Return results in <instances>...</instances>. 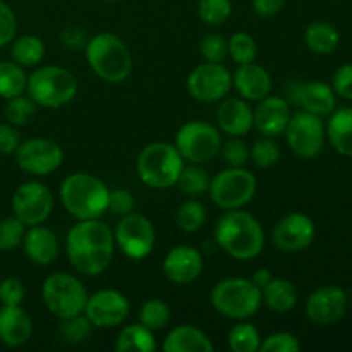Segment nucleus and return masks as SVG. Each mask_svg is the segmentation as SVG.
<instances>
[{
  "label": "nucleus",
  "mask_w": 352,
  "mask_h": 352,
  "mask_svg": "<svg viewBox=\"0 0 352 352\" xmlns=\"http://www.w3.org/2000/svg\"><path fill=\"white\" fill-rule=\"evenodd\" d=\"M69 263L86 277H96L109 268L116 251L113 230L100 219L79 220L65 241Z\"/></svg>",
  "instance_id": "1"
},
{
  "label": "nucleus",
  "mask_w": 352,
  "mask_h": 352,
  "mask_svg": "<svg viewBox=\"0 0 352 352\" xmlns=\"http://www.w3.org/2000/svg\"><path fill=\"white\" fill-rule=\"evenodd\" d=\"M217 244L230 258L241 261L254 260L265 246L261 223L244 210H229L217 222L213 230Z\"/></svg>",
  "instance_id": "2"
},
{
  "label": "nucleus",
  "mask_w": 352,
  "mask_h": 352,
  "mask_svg": "<svg viewBox=\"0 0 352 352\" xmlns=\"http://www.w3.org/2000/svg\"><path fill=\"white\" fill-rule=\"evenodd\" d=\"M85 54L91 71L107 82L119 85L133 72V55L129 47L116 33L102 31L88 38Z\"/></svg>",
  "instance_id": "3"
},
{
  "label": "nucleus",
  "mask_w": 352,
  "mask_h": 352,
  "mask_svg": "<svg viewBox=\"0 0 352 352\" xmlns=\"http://www.w3.org/2000/svg\"><path fill=\"white\" fill-rule=\"evenodd\" d=\"M110 189L102 179L88 172H74L62 181V206L78 220L102 219L109 208Z\"/></svg>",
  "instance_id": "4"
},
{
  "label": "nucleus",
  "mask_w": 352,
  "mask_h": 352,
  "mask_svg": "<svg viewBox=\"0 0 352 352\" xmlns=\"http://www.w3.org/2000/svg\"><path fill=\"white\" fill-rule=\"evenodd\" d=\"M184 167V158L175 144L155 141L141 150L136 162V172L141 182L151 189H168L175 186Z\"/></svg>",
  "instance_id": "5"
},
{
  "label": "nucleus",
  "mask_w": 352,
  "mask_h": 352,
  "mask_svg": "<svg viewBox=\"0 0 352 352\" xmlns=\"http://www.w3.org/2000/svg\"><path fill=\"white\" fill-rule=\"evenodd\" d=\"M210 301L219 315L241 322L256 315L263 296L261 289L251 278L229 277L212 289Z\"/></svg>",
  "instance_id": "6"
},
{
  "label": "nucleus",
  "mask_w": 352,
  "mask_h": 352,
  "mask_svg": "<svg viewBox=\"0 0 352 352\" xmlns=\"http://www.w3.org/2000/svg\"><path fill=\"white\" fill-rule=\"evenodd\" d=\"M26 91L38 107L60 109L76 98L78 79L60 65H43L28 76Z\"/></svg>",
  "instance_id": "7"
},
{
  "label": "nucleus",
  "mask_w": 352,
  "mask_h": 352,
  "mask_svg": "<svg viewBox=\"0 0 352 352\" xmlns=\"http://www.w3.org/2000/svg\"><path fill=\"white\" fill-rule=\"evenodd\" d=\"M88 291L79 278L71 274H52L45 278L41 287V298L48 311L58 320L85 313Z\"/></svg>",
  "instance_id": "8"
},
{
  "label": "nucleus",
  "mask_w": 352,
  "mask_h": 352,
  "mask_svg": "<svg viewBox=\"0 0 352 352\" xmlns=\"http://www.w3.org/2000/svg\"><path fill=\"white\" fill-rule=\"evenodd\" d=\"M256 177L244 167H229L210 181V198L222 210H239L256 195Z\"/></svg>",
  "instance_id": "9"
},
{
  "label": "nucleus",
  "mask_w": 352,
  "mask_h": 352,
  "mask_svg": "<svg viewBox=\"0 0 352 352\" xmlns=\"http://www.w3.org/2000/svg\"><path fill=\"white\" fill-rule=\"evenodd\" d=\"M175 148L189 164H208L222 148V136L215 126L203 120L186 122L175 134Z\"/></svg>",
  "instance_id": "10"
},
{
  "label": "nucleus",
  "mask_w": 352,
  "mask_h": 352,
  "mask_svg": "<svg viewBox=\"0 0 352 352\" xmlns=\"http://www.w3.org/2000/svg\"><path fill=\"white\" fill-rule=\"evenodd\" d=\"M284 133L292 153L305 160L318 157L325 146L327 131L322 117L306 110L291 116Z\"/></svg>",
  "instance_id": "11"
},
{
  "label": "nucleus",
  "mask_w": 352,
  "mask_h": 352,
  "mask_svg": "<svg viewBox=\"0 0 352 352\" xmlns=\"http://www.w3.org/2000/svg\"><path fill=\"white\" fill-rule=\"evenodd\" d=\"M155 227L151 220L141 213H127L120 217L116 230H113V239L116 246L131 260H143L153 251L155 246Z\"/></svg>",
  "instance_id": "12"
},
{
  "label": "nucleus",
  "mask_w": 352,
  "mask_h": 352,
  "mask_svg": "<svg viewBox=\"0 0 352 352\" xmlns=\"http://www.w3.org/2000/svg\"><path fill=\"white\" fill-rule=\"evenodd\" d=\"M188 91L203 103H217L229 95L232 88V74L222 62L199 64L188 76Z\"/></svg>",
  "instance_id": "13"
},
{
  "label": "nucleus",
  "mask_w": 352,
  "mask_h": 352,
  "mask_svg": "<svg viewBox=\"0 0 352 352\" xmlns=\"http://www.w3.org/2000/svg\"><path fill=\"white\" fill-rule=\"evenodd\" d=\"M54 210V195L45 184L30 181L21 184L12 196V212L26 227L40 226Z\"/></svg>",
  "instance_id": "14"
},
{
  "label": "nucleus",
  "mask_w": 352,
  "mask_h": 352,
  "mask_svg": "<svg viewBox=\"0 0 352 352\" xmlns=\"http://www.w3.org/2000/svg\"><path fill=\"white\" fill-rule=\"evenodd\" d=\"M64 160L60 144L47 138H33L19 144L16 162L21 170L31 175H48L57 170Z\"/></svg>",
  "instance_id": "15"
},
{
  "label": "nucleus",
  "mask_w": 352,
  "mask_h": 352,
  "mask_svg": "<svg viewBox=\"0 0 352 352\" xmlns=\"http://www.w3.org/2000/svg\"><path fill=\"white\" fill-rule=\"evenodd\" d=\"M129 309V301L122 292L116 291V289H102V291L88 296L85 315L88 316L93 327L113 329L127 318Z\"/></svg>",
  "instance_id": "16"
},
{
  "label": "nucleus",
  "mask_w": 352,
  "mask_h": 352,
  "mask_svg": "<svg viewBox=\"0 0 352 352\" xmlns=\"http://www.w3.org/2000/svg\"><path fill=\"white\" fill-rule=\"evenodd\" d=\"M315 234V222L305 213L294 212L278 220L272 232V239L280 251L298 253L311 246Z\"/></svg>",
  "instance_id": "17"
},
{
  "label": "nucleus",
  "mask_w": 352,
  "mask_h": 352,
  "mask_svg": "<svg viewBox=\"0 0 352 352\" xmlns=\"http://www.w3.org/2000/svg\"><path fill=\"white\" fill-rule=\"evenodd\" d=\"M347 301L349 298L344 289L337 285H325L316 289L306 299V316L316 325H332L346 315Z\"/></svg>",
  "instance_id": "18"
},
{
  "label": "nucleus",
  "mask_w": 352,
  "mask_h": 352,
  "mask_svg": "<svg viewBox=\"0 0 352 352\" xmlns=\"http://www.w3.org/2000/svg\"><path fill=\"white\" fill-rule=\"evenodd\" d=\"M203 267V256L196 248L192 246H175L165 256L164 263H162V270H164L165 277L172 282V284L186 285L195 282L196 278L201 275Z\"/></svg>",
  "instance_id": "19"
},
{
  "label": "nucleus",
  "mask_w": 352,
  "mask_h": 352,
  "mask_svg": "<svg viewBox=\"0 0 352 352\" xmlns=\"http://www.w3.org/2000/svg\"><path fill=\"white\" fill-rule=\"evenodd\" d=\"M291 116V107L282 96L268 95L253 110V126L263 136L277 138L285 131Z\"/></svg>",
  "instance_id": "20"
},
{
  "label": "nucleus",
  "mask_w": 352,
  "mask_h": 352,
  "mask_svg": "<svg viewBox=\"0 0 352 352\" xmlns=\"http://www.w3.org/2000/svg\"><path fill=\"white\" fill-rule=\"evenodd\" d=\"M232 86H236L241 98L260 102L265 96L270 95L274 82L267 69L250 62V64H241L236 69L232 74Z\"/></svg>",
  "instance_id": "21"
},
{
  "label": "nucleus",
  "mask_w": 352,
  "mask_h": 352,
  "mask_svg": "<svg viewBox=\"0 0 352 352\" xmlns=\"http://www.w3.org/2000/svg\"><path fill=\"white\" fill-rule=\"evenodd\" d=\"M217 124L230 138H243L253 127V109L244 98H226L217 109Z\"/></svg>",
  "instance_id": "22"
},
{
  "label": "nucleus",
  "mask_w": 352,
  "mask_h": 352,
  "mask_svg": "<svg viewBox=\"0 0 352 352\" xmlns=\"http://www.w3.org/2000/svg\"><path fill=\"white\" fill-rule=\"evenodd\" d=\"M24 253L33 263L47 267L54 263L58 256V239L48 227L31 226L23 239Z\"/></svg>",
  "instance_id": "23"
},
{
  "label": "nucleus",
  "mask_w": 352,
  "mask_h": 352,
  "mask_svg": "<svg viewBox=\"0 0 352 352\" xmlns=\"http://www.w3.org/2000/svg\"><path fill=\"white\" fill-rule=\"evenodd\" d=\"M31 333L33 322L21 305H3L0 309V340L9 347H19L30 340Z\"/></svg>",
  "instance_id": "24"
},
{
  "label": "nucleus",
  "mask_w": 352,
  "mask_h": 352,
  "mask_svg": "<svg viewBox=\"0 0 352 352\" xmlns=\"http://www.w3.org/2000/svg\"><path fill=\"white\" fill-rule=\"evenodd\" d=\"M296 102L301 103L302 110L318 117L330 116L337 107V95L327 82L311 81L299 85L296 89Z\"/></svg>",
  "instance_id": "25"
},
{
  "label": "nucleus",
  "mask_w": 352,
  "mask_h": 352,
  "mask_svg": "<svg viewBox=\"0 0 352 352\" xmlns=\"http://www.w3.org/2000/svg\"><path fill=\"white\" fill-rule=\"evenodd\" d=\"M165 352H212L213 344L203 330L192 325H179L164 340Z\"/></svg>",
  "instance_id": "26"
},
{
  "label": "nucleus",
  "mask_w": 352,
  "mask_h": 352,
  "mask_svg": "<svg viewBox=\"0 0 352 352\" xmlns=\"http://www.w3.org/2000/svg\"><path fill=\"white\" fill-rule=\"evenodd\" d=\"M330 144L344 157L352 158V107L333 110L325 127Z\"/></svg>",
  "instance_id": "27"
},
{
  "label": "nucleus",
  "mask_w": 352,
  "mask_h": 352,
  "mask_svg": "<svg viewBox=\"0 0 352 352\" xmlns=\"http://www.w3.org/2000/svg\"><path fill=\"white\" fill-rule=\"evenodd\" d=\"M263 302L275 313H289L298 305V291L296 285L287 278H272L261 289Z\"/></svg>",
  "instance_id": "28"
},
{
  "label": "nucleus",
  "mask_w": 352,
  "mask_h": 352,
  "mask_svg": "<svg viewBox=\"0 0 352 352\" xmlns=\"http://www.w3.org/2000/svg\"><path fill=\"white\" fill-rule=\"evenodd\" d=\"M117 352H153L157 351V339L153 330L143 323H133L120 330L116 340Z\"/></svg>",
  "instance_id": "29"
},
{
  "label": "nucleus",
  "mask_w": 352,
  "mask_h": 352,
  "mask_svg": "<svg viewBox=\"0 0 352 352\" xmlns=\"http://www.w3.org/2000/svg\"><path fill=\"white\" fill-rule=\"evenodd\" d=\"M305 41L311 52L327 55L337 50L340 43V34L332 24L325 23V21H315L306 28Z\"/></svg>",
  "instance_id": "30"
},
{
  "label": "nucleus",
  "mask_w": 352,
  "mask_h": 352,
  "mask_svg": "<svg viewBox=\"0 0 352 352\" xmlns=\"http://www.w3.org/2000/svg\"><path fill=\"white\" fill-rule=\"evenodd\" d=\"M10 55H12V60L19 64L21 67H34L43 58L45 45L34 34H23V36L14 40Z\"/></svg>",
  "instance_id": "31"
},
{
  "label": "nucleus",
  "mask_w": 352,
  "mask_h": 352,
  "mask_svg": "<svg viewBox=\"0 0 352 352\" xmlns=\"http://www.w3.org/2000/svg\"><path fill=\"white\" fill-rule=\"evenodd\" d=\"M28 74L24 67L14 60L0 62V96L6 100L19 96L26 91Z\"/></svg>",
  "instance_id": "32"
},
{
  "label": "nucleus",
  "mask_w": 352,
  "mask_h": 352,
  "mask_svg": "<svg viewBox=\"0 0 352 352\" xmlns=\"http://www.w3.org/2000/svg\"><path fill=\"white\" fill-rule=\"evenodd\" d=\"M210 175L199 164H189L188 167H182L181 174L177 179V188L181 189L182 195L188 196H199L208 192L210 188Z\"/></svg>",
  "instance_id": "33"
},
{
  "label": "nucleus",
  "mask_w": 352,
  "mask_h": 352,
  "mask_svg": "<svg viewBox=\"0 0 352 352\" xmlns=\"http://www.w3.org/2000/svg\"><path fill=\"white\" fill-rule=\"evenodd\" d=\"M140 323L148 327L150 330H162L170 323L172 309L162 299H148L141 305L140 313H138Z\"/></svg>",
  "instance_id": "34"
},
{
  "label": "nucleus",
  "mask_w": 352,
  "mask_h": 352,
  "mask_svg": "<svg viewBox=\"0 0 352 352\" xmlns=\"http://www.w3.org/2000/svg\"><path fill=\"white\" fill-rule=\"evenodd\" d=\"M206 222V208L196 199L182 203L175 213V223L179 229L186 234H195L205 226Z\"/></svg>",
  "instance_id": "35"
},
{
  "label": "nucleus",
  "mask_w": 352,
  "mask_h": 352,
  "mask_svg": "<svg viewBox=\"0 0 352 352\" xmlns=\"http://www.w3.org/2000/svg\"><path fill=\"white\" fill-rule=\"evenodd\" d=\"M260 346V330L251 323H237L229 332V347L234 352H256Z\"/></svg>",
  "instance_id": "36"
},
{
  "label": "nucleus",
  "mask_w": 352,
  "mask_h": 352,
  "mask_svg": "<svg viewBox=\"0 0 352 352\" xmlns=\"http://www.w3.org/2000/svg\"><path fill=\"white\" fill-rule=\"evenodd\" d=\"M36 103L30 98V96H14V98L7 100V105L3 113H6V119L9 120V124L19 127V126H28L31 120L36 116Z\"/></svg>",
  "instance_id": "37"
},
{
  "label": "nucleus",
  "mask_w": 352,
  "mask_h": 352,
  "mask_svg": "<svg viewBox=\"0 0 352 352\" xmlns=\"http://www.w3.org/2000/svg\"><path fill=\"white\" fill-rule=\"evenodd\" d=\"M229 55L237 65L254 62L258 55V45L246 31H237L229 40Z\"/></svg>",
  "instance_id": "38"
},
{
  "label": "nucleus",
  "mask_w": 352,
  "mask_h": 352,
  "mask_svg": "<svg viewBox=\"0 0 352 352\" xmlns=\"http://www.w3.org/2000/svg\"><path fill=\"white\" fill-rule=\"evenodd\" d=\"M232 14L230 0H199L198 16L208 26H222Z\"/></svg>",
  "instance_id": "39"
},
{
  "label": "nucleus",
  "mask_w": 352,
  "mask_h": 352,
  "mask_svg": "<svg viewBox=\"0 0 352 352\" xmlns=\"http://www.w3.org/2000/svg\"><path fill=\"white\" fill-rule=\"evenodd\" d=\"M280 158V148L275 143L274 138L263 136L256 140L253 146L250 148V160L256 165L258 168H270Z\"/></svg>",
  "instance_id": "40"
},
{
  "label": "nucleus",
  "mask_w": 352,
  "mask_h": 352,
  "mask_svg": "<svg viewBox=\"0 0 352 352\" xmlns=\"http://www.w3.org/2000/svg\"><path fill=\"white\" fill-rule=\"evenodd\" d=\"M93 332V323L86 315H76L62 320L60 336L67 344H82Z\"/></svg>",
  "instance_id": "41"
},
{
  "label": "nucleus",
  "mask_w": 352,
  "mask_h": 352,
  "mask_svg": "<svg viewBox=\"0 0 352 352\" xmlns=\"http://www.w3.org/2000/svg\"><path fill=\"white\" fill-rule=\"evenodd\" d=\"M26 234V226L16 215L0 220V251H10L21 246Z\"/></svg>",
  "instance_id": "42"
},
{
  "label": "nucleus",
  "mask_w": 352,
  "mask_h": 352,
  "mask_svg": "<svg viewBox=\"0 0 352 352\" xmlns=\"http://www.w3.org/2000/svg\"><path fill=\"white\" fill-rule=\"evenodd\" d=\"M199 54L206 62H223L229 57V40L220 33H208L199 43Z\"/></svg>",
  "instance_id": "43"
},
{
  "label": "nucleus",
  "mask_w": 352,
  "mask_h": 352,
  "mask_svg": "<svg viewBox=\"0 0 352 352\" xmlns=\"http://www.w3.org/2000/svg\"><path fill=\"white\" fill-rule=\"evenodd\" d=\"M261 352H299L301 344L298 337L289 332H277L261 340Z\"/></svg>",
  "instance_id": "44"
},
{
  "label": "nucleus",
  "mask_w": 352,
  "mask_h": 352,
  "mask_svg": "<svg viewBox=\"0 0 352 352\" xmlns=\"http://www.w3.org/2000/svg\"><path fill=\"white\" fill-rule=\"evenodd\" d=\"M229 167H244L250 162V148L241 138H232L220 148Z\"/></svg>",
  "instance_id": "45"
},
{
  "label": "nucleus",
  "mask_w": 352,
  "mask_h": 352,
  "mask_svg": "<svg viewBox=\"0 0 352 352\" xmlns=\"http://www.w3.org/2000/svg\"><path fill=\"white\" fill-rule=\"evenodd\" d=\"M24 285L19 278L7 277L0 282V301L6 306H16L24 301Z\"/></svg>",
  "instance_id": "46"
},
{
  "label": "nucleus",
  "mask_w": 352,
  "mask_h": 352,
  "mask_svg": "<svg viewBox=\"0 0 352 352\" xmlns=\"http://www.w3.org/2000/svg\"><path fill=\"white\" fill-rule=\"evenodd\" d=\"M134 206H136V199L126 189H116V191H110L109 195V212L113 215L124 217L127 213L134 212Z\"/></svg>",
  "instance_id": "47"
},
{
  "label": "nucleus",
  "mask_w": 352,
  "mask_h": 352,
  "mask_svg": "<svg viewBox=\"0 0 352 352\" xmlns=\"http://www.w3.org/2000/svg\"><path fill=\"white\" fill-rule=\"evenodd\" d=\"M17 21L16 14L7 3L0 0V48L9 45L16 36Z\"/></svg>",
  "instance_id": "48"
},
{
  "label": "nucleus",
  "mask_w": 352,
  "mask_h": 352,
  "mask_svg": "<svg viewBox=\"0 0 352 352\" xmlns=\"http://www.w3.org/2000/svg\"><path fill=\"white\" fill-rule=\"evenodd\" d=\"M332 89L337 96L352 100V64L340 65L332 79Z\"/></svg>",
  "instance_id": "49"
},
{
  "label": "nucleus",
  "mask_w": 352,
  "mask_h": 352,
  "mask_svg": "<svg viewBox=\"0 0 352 352\" xmlns=\"http://www.w3.org/2000/svg\"><path fill=\"white\" fill-rule=\"evenodd\" d=\"M21 144V136L12 124H0V155H12Z\"/></svg>",
  "instance_id": "50"
},
{
  "label": "nucleus",
  "mask_w": 352,
  "mask_h": 352,
  "mask_svg": "<svg viewBox=\"0 0 352 352\" xmlns=\"http://www.w3.org/2000/svg\"><path fill=\"white\" fill-rule=\"evenodd\" d=\"M285 0H253V10L260 17H274L284 9Z\"/></svg>",
  "instance_id": "51"
},
{
  "label": "nucleus",
  "mask_w": 352,
  "mask_h": 352,
  "mask_svg": "<svg viewBox=\"0 0 352 352\" xmlns=\"http://www.w3.org/2000/svg\"><path fill=\"white\" fill-rule=\"evenodd\" d=\"M62 41L69 48H79L86 45L88 38H86L85 31L79 30V28H67V30L62 31Z\"/></svg>",
  "instance_id": "52"
},
{
  "label": "nucleus",
  "mask_w": 352,
  "mask_h": 352,
  "mask_svg": "<svg viewBox=\"0 0 352 352\" xmlns=\"http://www.w3.org/2000/svg\"><path fill=\"white\" fill-rule=\"evenodd\" d=\"M272 278H274V275H272V272L268 270V268H260V270L254 272L253 277H251V280H253L258 287L263 289L265 285L272 280Z\"/></svg>",
  "instance_id": "53"
},
{
  "label": "nucleus",
  "mask_w": 352,
  "mask_h": 352,
  "mask_svg": "<svg viewBox=\"0 0 352 352\" xmlns=\"http://www.w3.org/2000/svg\"><path fill=\"white\" fill-rule=\"evenodd\" d=\"M103 2H119V0H103Z\"/></svg>",
  "instance_id": "54"
},
{
  "label": "nucleus",
  "mask_w": 352,
  "mask_h": 352,
  "mask_svg": "<svg viewBox=\"0 0 352 352\" xmlns=\"http://www.w3.org/2000/svg\"><path fill=\"white\" fill-rule=\"evenodd\" d=\"M349 299H351V305H352V292H351V298Z\"/></svg>",
  "instance_id": "55"
}]
</instances>
